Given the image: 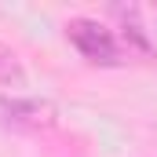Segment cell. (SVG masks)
Masks as SVG:
<instances>
[{
    "mask_svg": "<svg viewBox=\"0 0 157 157\" xmlns=\"http://www.w3.org/2000/svg\"><path fill=\"white\" fill-rule=\"evenodd\" d=\"M59 110L29 95H0V128L7 132H48L55 128Z\"/></svg>",
    "mask_w": 157,
    "mask_h": 157,
    "instance_id": "1",
    "label": "cell"
},
{
    "mask_svg": "<svg viewBox=\"0 0 157 157\" xmlns=\"http://www.w3.org/2000/svg\"><path fill=\"white\" fill-rule=\"evenodd\" d=\"M66 37H70V44L77 48L88 62L113 66V62H117V55H121L117 37H113L102 22H95V18H73V22L66 26Z\"/></svg>",
    "mask_w": 157,
    "mask_h": 157,
    "instance_id": "2",
    "label": "cell"
},
{
    "mask_svg": "<svg viewBox=\"0 0 157 157\" xmlns=\"http://www.w3.org/2000/svg\"><path fill=\"white\" fill-rule=\"evenodd\" d=\"M26 66H22V59L15 55V48H7V44H0V84L4 88H26Z\"/></svg>",
    "mask_w": 157,
    "mask_h": 157,
    "instance_id": "3",
    "label": "cell"
}]
</instances>
